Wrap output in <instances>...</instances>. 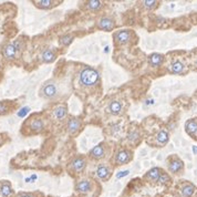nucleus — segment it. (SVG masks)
Masks as SVG:
<instances>
[{"mask_svg":"<svg viewBox=\"0 0 197 197\" xmlns=\"http://www.w3.org/2000/svg\"><path fill=\"white\" fill-rule=\"evenodd\" d=\"M80 83L85 87H92L100 82V73L94 68L87 67L80 72L79 75Z\"/></svg>","mask_w":197,"mask_h":197,"instance_id":"1","label":"nucleus"},{"mask_svg":"<svg viewBox=\"0 0 197 197\" xmlns=\"http://www.w3.org/2000/svg\"><path fill=\"white\" fill-rule=\"evenodd\" d=\"M25 126H28V130L30 131L29 134H39L45 129L47 121L41 117V114H34L25 123Z\"/></svg>","mask_w":197,"mask_h":197,"instance_id":"2","label":"nucleus"},{"mask_svg":"<svg viewBox=\"0 0 197 197\" xmlns=\"http://www.w3.org/2000/svg\"><path fill=\"white\" fill-rule=\"evenodd\" d=\"M87 167V158L84 156L78 155L73 157L68 165V171L71 174H81Z\"/></svg>","mask_w":197,"mask_h":197,"instance_id":"3","label":"nucleus"},{"mask_svg":"<svg viewBox=\"0 0 197 197\" xmlns=\"http://www.w3.org/2000/svg\"><path fill=\"white\" fill-rule=\"evenodd\" d=\"M132 38H133V32L131 30H127V29L117 30V32H114L113 34L114 42H115V44H119V45L129 44L130 42L132 41Z\"/></svg>","mask_w":197,"mask_h":197,"instance_id":"4","label":"nucleus"},{"mask_svg":"<svg viewBox=\"0 0 197 197\" xmlns=\"http://www.w3.org/2000/svg\"><path fill=\"white\" fill-rule=\"evenodd\" d=\"M133 159V152L129 149H123L117 151L114 156V163L119 166L127 164Z\"/></svg>","mask_w":197,"mask_h":197,"instance_id":"5","label":"nucleus"},{"mask_svg":"<svg viewBox=\"0 0 197 197\" xmlns=\"http://www.w3.org/2000/svg\"><path fill=\"white\" fill-rule=\"evenodd\" d=\"M82 130V121L80 117H71L67 122V131L72 136H75Z\"/></svg>","mask_w":197,"mask_h":197,"instance_id":"6","label":"nucleus"},{"mask_svg":"<svg viewBox=\"0 0 197 197\" xmlns=\"http://www.w3.org/2000/svg\"><path fill=\"white\" fill-rule=\"evenodd\" d=\"M58 93V87L53 82H47L42 85L40 90V95L44 99H53Z\"/></svg>","mask_w":197,"mask_h":197,"instance_id":"7","label":"nucleus"},{"mask_svg":"<svg viewBox=\"0 0 197 197\" xmlns=\"http://www.w3.org/2000/svg\"><path fill=\"white\" fill-rule=\"evenodd\" d=\"M107 146L105 143H100V144H97L93 147V149H91L90 153H89V155H90L91 158H93V159H102L107 156Z\"/></svg>","mask_w":197,"mask_h":197,"instance_id":"8","label":"nucleus"},{"mask_svg":"<svg viewBox=\"0 0 197 197\" xmlns=\"http://www.w3.org/2000/svg\"><path fill=\"white\" fill-rule=\"evenodd\" d=\"M97 27L103 31H112L115 28V21L111 17H102L97 20Z\"/></svg>","mask_w":197,"mask_h":197,"instance_id":"9","label":"nucleus"},{"mask_svg":"<svg viewBox=\"0 0 197 197\" xmlns=\"http://www.w3.org/2000/svg\"><path fill=\"white\" fill-rule=\"evenodd\" d=\"M168 171L173 173V174H179L183 169H184V163L176 156H173L171 159H168L167 164Z\"/></svg>","mask_w":197,"mask_h":197,"instance_id":"10","label":"nucleus"},{"mask_svg":"<svg viewBox=\"0 0 197 197\" xmlns=\"http://www.w3.org/2000/svg\"><path fill=\"white\" fill-rule=\"evenodd\" d=\"M112 174V168L107 164H101L97 168V176L102 181H107L109 179Z\"/></svg>","mask_w":197,"mask_h":197,"instance_id":"11","label":"nucleus"},{"mask_svg":"<svg viewBox=\"0 0 197 197\" xmlns=\"http://www.w3.org/2000/svg\"><path fill=\"white\" fill-rule=\"evenodd\" d=\"M52 114L58 121H62L68 115V107L65 104H59L52 110Z\"/></svg>","mask_w":197,"mask_h":197,"instance_id":"12","label":"nucleus"},{"mask_svg":"<svg viewBox=\"0 0 197 197\" xmlns=\"http://www.w3.org/2000/svg\"><path fill=\"white\" fill-rule=\"evenodd\" d=\"M92 188H93L92 182L89 181V179H82V181L78 182L75 185V191L81 193V194H87V193L92 191Z\"/></svg>","mask_w":197,"mask_h":197,"instance_id":"13","label":"nucleus"},{"mask_svg":"<svg viewBox=\"0 0 197 197\" xmlns=\"http://www.w3.org/2000/svg\"><path fill=\"white\" fill-rule=\"evenodd\" d=\"M123 111V103L119 100L111 101L109 107H107V112L112 115H120Z\"/></svg>","mask_w":197,"mask_h":197,"instance_id":"14","label":"nucleus"},{"mask_svg":"<svg viewBox=\"0 0 197 197\" xmlns=\"http://www.w3.org/2000/svg\"><path fill=\"white\" fill-rule=\"evenodd\" d=\"M2 53H3V57L6 59H8V60H13V59H16L17 55H18V50L16 49V47H15L13 43H8V44L3 48Z\"/></svg>","mask_w":197,"mask_h":197,"instance_id":"15","label":"nucleus"},{"mask_svg":"<svg viewBox=\"0 0 197 197\" xmlns=\"http://www.w3.org/2000/svg\"><path fill=\"white\" fill-rule=\"evenodd\" d=\"M168 70L171 73H174V74H183L185 72V65L179 60H175L168 65Z\"/></svg>","mask_w":197,"mask_h":197,"instance_id":"16","label":"nucleus"},{"mask_svg":"<svg viewBox=\"0 0 197 197\" xmlns=\"http://www.w3.org/2000/svg\"><path fill=\"white\" fill-rule=\"evenodd\" d=\"M147 60H149V64L152 68H157L164 61V55L159 54V53H152L151 55H149Z\"/></svg>","mask_w":197,"mask_h":197,"instance_id":"17","label":"nucleus"},{"mask_svg":"<svg viewBox=\"0 0 197 197\" xmlns=\"http://www.w3.org/2000/svg\"><path fill=\"white\" fill-rule=\"evenodd\" d=\"M126 139H127V142L129 143L136 145V144L139 143L140 140H141V133H140V130L139 129H130Z\"/></svg>","mask_w":197,"mask_h":197,"instance_id":"18","label":"nucleus"},{"mask_svg":"<svg viewBox=\"0 0 197 197\" xmlns=\"http://www.w3.org/2000/svg\"><path fill=\"white\" fill-rule=\"evenodd\" d=\"M162 173H163V171H162L161 168L153 167L152 169H149V171L146 173L144 178H146V179L149 182H157Z\"/></svg>","mask_w":197,"mask_h":197,"instance_id":"19","label":"nucleus"},{"mask_svg":"<svg viewBox=\"0 0 197 197\" xmlns=\"http://www.w3.org/2000/svg\"><path fill=\"white\" fill-rule=\"evenodd\" d=\"M62 1H53V0H39V1H33L36 6L40 9H51L53 7L58 6V3H61Z\"/></svg>","mask_w":197,"mask_h":197,"instance_id":"20","label":"nucleus"},{"mask_svg":"<svg viewBox=\"0 0 197 197\" xmlns=\"http://www.w3.org/2000/svg\"><path fill=\"white\" fill-rule=\"evenodd\" d=\"M41 59L44 63H51L57 59V52L53 51L52 49H45L41 53Z\"/></svg>","mask_w":197,"mask_h":197,"instance_id":"21","label":"nucleus"},{"mask_svg":"<svg viewBox=\"0 0 197 197\" xmlns=\"http://www.w3.org/2000/svg\"><path fill=\"white\" fill-rule=\"evenodd\" d=\"M155 140H156L157 145L164 146L165 144L168 142V140H169V135H168L167 131H165V130H161V131H158V132L156 133V135H155Z\"/></svg>","mask_w":197,"mask_h":197,"instance_id":"22","label":"nucleus"},{"mask_svg":"<svg viewBox=\"0 0 197 197\" xmlns=\"http://www.w3.org/2000/svg\"><path fill=\"white\" fill-rule=\"evenodd\" d=\"M85 8H87L89 11L97 12L99 10H101L103 8V2L100 1V0H90V1H87V2H85Z\"/></svg>","mask_w":197,"mask_h":197,"instance_id":"23","label":"nucleus"},{"mask_svg":"<svg viewBox=\"0 0 197 197\" xmlns=\"http://www.w3.org/2000/svg\"><path fill=\"white\" fill-rule=\"evenodd\" d=\"M12 194H13V191L11 185L7 181H3L0 184V195L2 197H10Z\"/></svg>","mask_w":197,"mask_h":197,"instance_id":"24","label":"nucleus"},{"mask_svg":"<svg viewBox=\"0 0 197 197\" xmlns=\"http://www.w3.org/2000/svg\"><path fill=\"white\" fill-rule=\"evenodd\" d=\"M181 192H182L183 197H192L195 194V192H196V187H195L193 184L187 183V184H185L184 186L182 187Z\"/></svg>","mask_w":197,"mask_h":197,"instance_id":"25","label":"nucleus"},{"mask_svg":"<svg viewBox=\"0 0 197 197\" xmlns=\"http://www.w3.org/2000/svg\"><path fill=\"white\" fill-rule=\"evenodd\" d=\"M185 129H186V132L189 134L191 136H194L197 133V122L195 120H189L186 122L185 124Z\"/></svg>","mask_w":197,"mask_h":197,"instance_id":"26","label":"nucleus"},{"mask_svg":"<svg viewBox=\"0 0 197 197\" xmlns=\"http://www.w3.org/2000/svg\"><path fill=\"white\" fill-rule=\"evenodd\" d=\"M74 39V34H71V33H67V34H63L62 37H60V44L63 45V47H68L72 43Z\"/></svg>","mask_w":197,"mask_h":197,"instance_id":"27","label":"nucleus"},{"mask_svg":"<svg viewBox=\"0 0 197 197\" xmlns=\"http://www.w3.org/2000/svg\"><path fill=\"white\" fill-rule=\"evenodd\" d=\"M11 101H0V115L9 113L11 107H10Z\"/></svg>","mask_w":197,"mask_h":197,"instance_id":"28","label":"nucleus"},{"mask_svg":"<svg viewBox=\"0 0 197 197\" xmlns=\"http://www.w3.org/2000/svg\"><path fill=\"white\" fill-rule=\"evenodd\" d=\"M157 1H154V0H146V1H143L142 2V5H143V7L145 8V9H147V10H153V9H155L156 7H157Z\"/></svg>","mask_w":197,"mask_h":197,"instance_id":"29","label":"nucleus"},{"mask_svg":"<svg viewBox=\"0 0 197 197\" xmlns=\"http://www.w3.org/2000/svg\"><path fill=\"white\" fill-rule=\"evenodd\" d=\"M157 182L159 183V184H163V185L167 184L168 182H171V177H169L166 173H164V172H163V173L161 174V176H159V178H158Z\"/></svg>","mask_w":197,"mask_h":197,"instance_id":"30","label":"nucleus"},{"mask_svg":"<svg viewBox=\"0 0 197 197\" xmlns=\"http://www.w3.org/2000/svg\"><path fill=\"white\" fill-rule=\"evenodd\" d=\"M129 173H130V171L120 172V174L117 175V178H122V177H124V176H127V175H129Z\"/></svg>","mask_w":197,"mask_h":197,"instance_id":"31","label":"nucleus"},{"mask_svg":"<svg viewBox=\"0 0 197 197\" xmlns=\"http://www.w3.org/2000/svg\"><path fill=\"white\" fill-rule=\"evenodd\" d=\"M19 197H32V196L29 194H21V195H19Z\"/></svg>","mask_w":197,"mask_h":197,"instance_id":"32","label":"nucleus"},{"mask_svg":"<svg viewBox=\"0 0 197 197\" xmlns=\"http://www.w3.org/2000/svg\"><path fill=\"white\" fill-rule=\"evenodd\" d=\"M193 152H194L195 154H197V146H194V147H193Z\"/></svg>","mask_w":197,"mask_h":197,"instance_id":"33","label":"nucleus"},{"mask_svg":"<svg viewBox=\"0 0 197 197\" xmlns=\"http://www.w3.org/2000/svg\"><path fill=\"white\" fill-rule=\"evenodd\" d=\"M196 67H197V60H196Z\"/></svg>","mask_w":197,"mask_h":197,"instance_id":"34","label":"nucleus"}]
</instances>
